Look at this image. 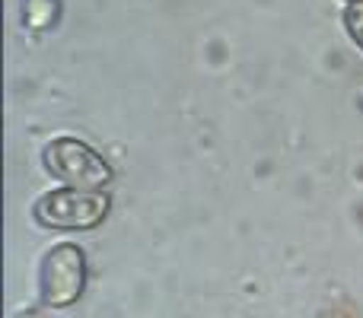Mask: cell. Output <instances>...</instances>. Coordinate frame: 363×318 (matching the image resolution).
Instances as JSON below:
<instances>
[{
    "label": "cell",
    "instance_id": "obj_1",
    "mask_svg": "<svg viewBox=\"0 0 363 318\" xmlns=\"http://www.w3.org/2000/svg\"><path fill=\"white\" fill-rule=\"evenodd\" d=\"M112 210V198L106 191H83V188H51L38 194L32 204V220L45 229L86 232L96 229Z\"/></svg>",
    "mask_w": 363,
    "mask_h": 318
},
{
    "label": "cell",
    "instance_id": "obj_2",
    "mask_svg": "<svg viewBox=\"0 0 363 318\" xmlns=\"http://www.w3.org/2000/svg\"><path fill=\"white\" fill-rule=\"evenodd\" d=\"M42 166L64 188H83V191H102L115 178L102 153L77 137H51L42 147Z\"/></svg>",
    "mask_w": 363,
    "mask_h": 318
},
{
    "label": "cell",
    "instance_id": "obj_3",
    "mask_svg": "<svg viewBox=\"0 0 363 318\" xmlns=\"http://www.w3.org/2000/svg\"><path fill=\"white\" fill-rule=\"evenodd\" d=\"M86 290V251L74 242H57L38 261V302L45 309H67Z\"/></svg>",
    "mask_w": 363,
    "mask_h": 318
},
{
    "label": "cell",
    "instance_id": "obj_4",
    "mask_svg": "<svg viewBox=\"0 0 363 318\" xmlns=\"http://www.w3.org/2000/svg\"><path fill=\"white\" fill-rule=\"evenodd\" d=\"M61 16V4L57 0H26L23 4V25L26 29H51Z\"/></svg>",
    "mask_w": 363,
    "mask_h": 318
},
{
    "label": "cell",
    "instance_id": "obj_5",
    "mask_svg": "<svg viewBox=\"0 0 363 318\" xmlns=\"http://www.w3.org/2000/svg\"><path fill=\"white\" fill-rule=\"evenodd\" d=\"M341 23H345L347 38H351V42L363 51V0L345 6V16H341Z\"/></svg>",
    "mask_w": 363,
    "mask_h": 318
},
{
    "label": "cell",
    "instance_id": "obj_6",
    "mask_svg": "<svg viewBox=\"0 0 363 318\" xmlns=\"http://www.w3.org/2000/svg\"><path fill=\"white\" fill-rule=\"evenodd\" d=\"M345 4H357V0H345Z\"/></svg>",
    "mask_w": 363,
    "mask_h": 318
}]
</instances>
